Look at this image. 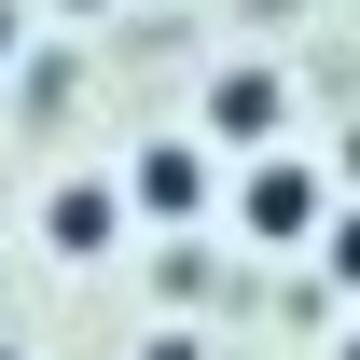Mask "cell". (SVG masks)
Returning a JSON list of instances; mask_svg holds the SVG:
<instances>
[{
    "instance_id": "obj_9",
    "label": "cell",
    "mask_w": 360,
    "mask_h": 360,
    "mask_svg": "<svg viewBox=\"0 0 360 360\" xmlns=\"http://www.w3.org/2000/svg\"><path fill=\"white\" fill-rule=\"evenodd\" d=\"M0 360H14V347H0Z\"/></svg>"
},
{
    "instance_id": "obj_5",
    "label": "cell",
    "mask_w": 360,
    "mask_h": 360,
    "mask_svg": "<svg viewBox=\"0 0 360 360\" xmlns=\"http://www.w3.org/2000/svg\"><path fill=\"white\" fill-rule=\"evenodd\" d=\"M319 264H333V291H360V208L333 194V222H319Z\"/></svg>"
},
{
    "instance_id": "obj_8",
    "label": "cell",
    "mask_w": 360,
    "mask_h": 360,
    "mask_svg": "<svg viewBox=\"0 0 360 360\" xmlns=\"http://www.w3.org/2000/svg\"><path fill=\"white\" fill-rule=\"evenodd\" d=\"M347 360H360V333H347Z\"/></svg>"
},
{
    "instance_id": "obj_6",
    "label": "cell",
    "mask_w": 360,
    "mask_h": 360,
    "mask_svg": "<svg viewBox=\"0 0 360 360\" xmlns=\"http://www.w3.org/2000/svg\"><path fill=\"white\" fill-rule=\"evenodd\" d=\"M14 42H28V14H14V0H0V70H14Z\"/></svg>"
},
{
    "instance_id": "obj_2",
    "label": "cell",
    "mask_w": 360,
    "mask_h": 360,
    "mask_svg": "<svg viewBox=\"0 0 360 360\" xmlns=\"http://www.w3.org/2000/svg\"><path fill=\"white\" fill-rule=\"evenodd\" d=\"M208 194H222L208 139H139L125 153V222H208Z\"/></svg>"
},
{
    "instance_id": "obj_4",
    "label": "cell",
    "mask_w": 360,
    "mask_h": 360,
    "mask_svg": "<svg viewBox=\"0 0 360 360\" xmlns=\"http://www.w3.org/2000/svg\"><path fill=\"white\" fill-rule=\"evenodd\" d=\"M111 236H125V180H56L42 194V250L56 264H111Z\"/></svg>"
},
{
    "instance_id": "obj_7",
    "label": "cell",
    "mask_w": 360,
    "mask_h": 360,
    "mask_svg": "<svg viewBox=\"0 0 360 360\" xmlns=\"http://www.w3.org/2000/svg\"><path fill=\"white\" fill-rule=\"evenodd\" d=\"M56 14H97V0H56Z\"/></svg>"
},
{
    "instance_id": "obj_1",
    "label": "cell",
    "mask_w": 360,
    "mask_h": 360,
    "mask_svg": "<svg viewBox=\"0 0 360 360\" xmlns=\"http://www.w3.org/2000/svg\"><path fill=\"white\" fill-rule=\"evenodd\" d=\"M319 222H333V180L305 153H250L236 167V236L250 250H319Z\"/></svg>"
},
{
    "instance_id": "obj_3",
    "label": "cell",
    "mask_w": 360,
    "mask_h": 360,
    "mask_svg": "<svg viewBox=\"0 0 360 360\" xmlns=\"http://www.w3.org/2000/svg\"><path fill=\"white\" fill-rule=\"evenodd\" d=\"M277 125H291V84H277V70H222L208 111H194L208 153H277Z\"/></svg>"
}]
</instances>
